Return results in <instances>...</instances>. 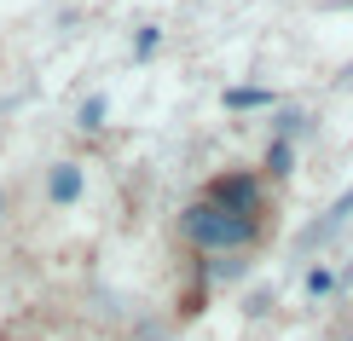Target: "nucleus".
Segmentation results:
<instances>
[{
  "label": "nucleus",
  "mask_w": 353,
  "mask_h": 341,
  "mask_svg": "<svg viewBox=\"0 0 353 341\" xmlns=\"http://www.w3.org/2000/svg\"><path fill=\"white\" fill-rule=\"evenodd\" d=\"M180 231H185L191 249H209V255H238V249H249V243L261 237V220H243V214L220 209V203H209V197H197V203L180 214Z\"/></svg>",
  "instance_id": "nucleus-1"
},
{
  "label": "nucleus",
  "mask_w": 353,
  "mask_h": 341,
  "mask_svg": "<svg viewBox=\"0 0 353 341\" xmlns=\"http://www.w3.org/2000/svg\"><path fill=\"white\" fill-rule=\"evenodd\" d=\"M336 289V272L330 266H313V272H307V295H330Z\"/></svg>",
  "instance_id": "nucleus-8"
},
{
  "label": "nucleus",
  "mask_w": 353,
  "mask_h": 341,
  "mask_svg": "<svg viewBox=\"0 0 353 341\" xmlns=\"http://www.w3.org/2000/svg\"><path fill=\"white\" fill-rule=\"evenodd\" d=\"M203 197L220 203V209H232V214H243V220H255V214H261V180H255L249 168H238V174H214Z\"/></svg>",
  "instance_id": "nucleus-2"
},
{
  "label": "nucleus",
  "mask_w": 353,
  "mask_h": 341,
  "mask_svg": "<svg viewBox=\"0 0 353 341\" xmlns=\"http://www.w3.org/2000/svg\"><path fill=\"white\" fill-rule=\"evenodd\" d=\"M47 197L52 203H76L81 197V162H58L47 174Z\"/></svg>",
  "instance_id": "nucleus-3"
},
{
  "label": "nucleus",
  "mask_w": 353,
  "mask_h": 341,
  "mask_svg": "<svg viewBox=\"0 0 353 341\" xmlns=\"http://www.w3.org/2000/svg\"><path fill=\"white\" fill-rule=\"evenodd\" d=\"M347 220H353V185H347V191H342V197H336V203H330V209H325V220H319V226H313V231H307V237H330L336 226H347Z\"/></svg>",
  "instance_id": "nucleus-4"
},
{
  "label": "nucleus",
  "mask_w": 353,
  "mask_h": 341,
  "mask_svg": "<svg viewBox=\"0 0 353 341\" xmlns=\"http://www.w3.org/2000/svg\"><path fill=\"white\" fill-rule=\"evenodd\" d=\"M157 47H163V29H139V35H134V52L139 58H151Z\"/></svg>",
  "instance_id": "nucleus-9"
},
{
  "label": "nucleus",
  "mask_w": 353,
  "mask_h": 341,
  "mask_svg": "<svg viewBox=\"0 0 353 341\" xmlns=\"http://www.w3.org/2000/svg\"><path fill=\"white\" fill-rule=\"evenodd\" d=\"M105 110H110V105H105V93H93V99L81 105V116H76V122H81L87 133H99V127H105Z\"/></svg>",
  "instance_id": "nucleus-7"
},
{
  "label": "nucleus",
  "mask_w": 353,
  "mask_h": 341,
  "mask_svg": "<svg viewBox=\"0 0 353 341\" xmlns=\"http://www.w3.org/2000/svg\"><path fill=\"white\" fill-rule=\"evenodd\" d=\"M0 209H6V191H0Z\"/></svg>",
  "instance_id": "nucleus-10"
},
{
  "label": "nucleus",
  "mask_w": 353,
  "mask_h": 341,
  "mask_svg": "<svg viewBox=\"0 0 353 341\" xmlns=\"http://www.w3.org/2000/svg\"><path fill=\"white\" fill-rule=\"evenodd\" d=\"M267 174H272V180H290V174H296V151H290V139H272L267 145Z\"/></svg>",
  "instance_id": "nucleus-5"
},
{
  "label": "nucleus",
  "mask_w": 353,
  "mask_h": 341,
  "mask_svg": "<svg viewBox=\"0 0 353 341\" xmlns=\"http://www.w3.org/2000/svg\"><path fill=\"white\" fill-rule=\"evenodd\" d=\"M261 105H272L267 87H226V110H261Z\"/></svg>",
  "instance_id": "nucleus-6"
}]
</instances>
